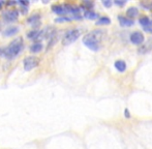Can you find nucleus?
<instances>
[{
    "label": "nucleus",
    "instance_id": "f257e3e1",
    "mask_svg": "<svg viewBox=\"0 0 152 149\" xmlns=\"http://www.w3.org/2000/svg\"><path fill=\"white\" fill-rule=\"evenodd\" d=\"M24 48V39H23L22 37H18L14 40H12L5 48H3L2 56L7 60H14L23 52Z\"/></svg>",
    "mask_w": 152,
    "mask_h": 149
},
{
    "label": "nucleus",
    "instance_id": "f03ea898",
    "mask_svg": "<svg viewBox=\"0 0 152 149\" xmlns=\"http://www.w3.org/2000/svg\"><path fill=\"white\" fill-rule=\"evenodd\" d=\"M104 30H100V29H96L91 32L87 33L84 37H83V44L87 47L88 49H90L91 51H96L99 50L100 47V42L104 37Z\"/></svg>",
    "mask_w": 152,
    "mask_h": 149
},
{
    "label": "nucleus",
    "instance_id": "7ed1b4c3",
    "mask_svg": "<svg viewBox=\"0 0 152 149\" xmlns=\"http://www.w3.org/2000/svg\"><path fill=\"white\" fill-rule=\"evenodd\" d=\"M80 35H81L80 29H77V28L69 29V30L66 31L63 38H62V45L63 46H68V45L74 44L80 37Z\"/></svg>",
    "mask_w": 152,
    "mask_h": 149
},
{
    "label": "nucleus",
    "instance_id": "20e7f679",
    "mask_svg": "<svg viewBox=\"0 0 152 149\" xmlns=\"http://www.w3.org/2000/svg\"><path fill=\"white\" fill-rule=\"evenodd\" d=\"M19 16H20V12L16 8H12V9H5L2 12L1 18L2 20L5 23H15L18 21Z\"/></svg>",
    "mask_w": 152,
    "mask_h": 149
},
{
    "label": "nucleus",
    "instance_id": "39448f33",
    "mask_svg": "<svg viewBox=\"0 0 152 149\" xmlns=\"http://www.w3.org/2000/svg\"><path fill=\"white\" fill-rule=\"evenodd\" d=\"M42 14L40 12H32L29 17H27L26 23L29 26L32 27V29H39L40 25H42Z\"/></svg>",
    "mask_w": 152,
    "mask_h": 149
},
{
    "label": "nucleus",
    "instance_id": "423d86ee",
    "mask_svg": "<svg viewBox=\"0 0 152 149\" xmlns=\"http://www.w3.org/2000/svg\"><path fill=\"white\" fill-rule=\"evenodd\" d=\"M39 58H37L36 56H27L23 60V67L26 72H30L36 69L39 65Z\"/></svg>",
    "mask_w": 152,
    "mask_h": 149
},
{
    "label": "nucleus",
    "instance_id": "0eeeda50",
    "mask_svg": "<svg viewBox=\"0 0 152 149\" xmlns=\"http://www.w3.org/2000/svg\"><path fill=\"white\" fill-rule=\"evenodd\" d=\"M130 42H132L134 45H142L144 44L145 37L143 35V33H141L140 31H134L130 34Z\"/></svg>",
    "mask_w": 152,
    "mask_h": 149
},
{
    "label": "nucleus",
    "instance_id": "6e6552de",
    "mask_svg": "<svg viewBox=\"0 0 152 149\" xmlns=\"http://www.w3.org/2000/svg\"><path fill=\"white\" fill-rule=\"evenodd\" d=\"M19 31H20V28H19V26H17V25H12V26L6 27L2 33H3V37H14V35H16L17 33L19 32Z\"/></svg>",
    "mask_w": 152,
    "mask_h": 149
},
{
    "label": "nucleus",
    "instance_id": "1a4fd4ad",
    "mask_svg": "<svg viewBox=\"0 0 152 149\" xmlns=\"http://www.w3.org/2000/svg\"><path fill=\"white\" fill-rule=\"evenodd\" d=\"M51 9H52V12H54V14L58 15V16H60V17L65 16V15L67 14V12H66L63 4H53V5L51 6Z\"/></svg>",
    "mask_w": 152,
    "mask_h": 149
},
{
    "label": "nucleus",
    "instance_id": "9d476101",
    "mask_svg": "<svg viewBox=\"0 0 152 149\" xmlns=\"http://www.w3.org/2000/svg\"><path fill=\"white\" fill-rule=\"evenodd\" d=\"M44 50V44L42 42H32L29 47V51L33 54H37V53H40Z\"/></svg>",
    "mask_w": 152,
    "mask_h": 149
},
{
    "label": "nucleus",
    "instance_id": "9b49d317",
    "mask_svg": "<svg viewBox=\"0 0 152 149\" xmlns=\"http://www.w3.org/2000/svg\"><path fill=\"white\" fill-rule=\"evenodd\" d=\"M118 21L121 26H123V27H130L134 24V20L127 18V17H123V16H118Z\"/></svg>",
    "mask_w": 152,
    "mask_h": 149
},
{
    "label": "nucleus",
    "instance_id": "f8f14e48",
    "mask_svg": "<svg viewBox=\"0 0 152 149\" xmlns=\"http://www.w3.org/2000/svg\"><path fill=\"white\" fill-rule=\"evenodd\" d=\"M126 15H127L128 18L132 20V18L139 16V9L137 7H134V6H132V7H129L127 10H126Z\"/></svg>",
    "mask_w": 152,
    "mask_h": 149
},
{
    "label": "nucleus",
    "instance_id": "ddd939ff",
    "mask_svg": "<svg viewBox=\"0 0 152 149\" xmlns=\"http://www.w3.org/2000/svg\"><path fill=\"white\" fill-rule=\"evenodd\" d=\"M115 69L118 72H120V73H123L126 69V63L123 60H117L115 62Z\"/></svg>",
    "mask_w": 152,
    "mask_h": 149
},
{
    "label": "nucleus",
    "instance_id": "4468645a",
    "mask_svg": "<svg viewBox=\"0 0 152 149\" xmlns=\"http://www.w3.org/2000/svg\"><path fill=\"white\" fill-rule=\"evenodd\" d=\"M111 23V20L110 18L108 17H100L97 21H96V25L98 26H102V25H109Z\"/></svg>",
    "mask_w": 152,
    "mask_h": 149
},
{
    "label": "nucleus",
    "instance_id": "2eb2a0df",
    "mask_svg": "<svg viewBox=\"0 0 152 149\" xmlns=\"http://www.w3.org/2000/svg\"><path fill=\"white\" fill-rule=\"evenodd\" d=\"M84 17L88 20H94L98 17V15L96 12H94L93 10H85L84 12Z\"/></svg>",
    "mask_w": 152,
    "mask_h": 149
},
{
    "label": "nucleus",
    "instance_id": "dca6fc26",
    "mask_svg": "<svg viewBox=\"0 0 152 149\" xmlns=\"http://www.w3.org/2000/svg\"><path fill=\"white\" fill-rule=\"evenodd\" d=\"M139 22H140V24L142 25V27L144 28V27H146L149 25V23H150V19H149L148 17L144 16V17H142V18H140Z\"/></svg>",
    "mask_w": 152,
    "mask_h": 149
},
{
    "label": "nucleus",
    "instance_id": "f3484780",
    "mask_svg": "<svg viewBox=\"0 0 152 149\" xmlns=\"http://www.w3.org/2000/svg\"><path fill=\"white\" fill-rule=\"evenodd\" d=\"M69 21H72V17H67V16H62V17H58V18L55 19V22L56 23H62V22H69Z\"/></svg>",
    "mask_w": 152,
    "mask_h": 149
},
{
    "label": "nucleus",
    "instance_id": "a211bd4d",
    "mask_svg": "<svg viewBox=\"0 0 152 149\" xmlns=\"http://www.w3.org/2000/svg\"><path fill=\"white\" fill-rule=\"evenodd\" d=\"M93 5H94V3L92 1H83V3H82V6L84 7V9L85 10H91L90 8L93 7Z\"/></svg>",
    "mask_w": 152,
    "mask_h": 149
},
{
    "label": "nucleus",
    "instance_id": "6ab92c4d",
    "mask_svg": "<svg viewBox=\"0 0 152 149\" xmlns=\"http://www.w3.org/2000/svg\"><path fill=\"white\" fill-rule=\"evenodd\" d=\"M29 12V6H21V14L27 15Z\"/></svg>",
    "mask_w": 152,
    "mask_h": 149
},
{
    "label": "nucleus",
    "instance_id": "aec40b11",
    "mask_svg": "<svg viewBox=\"0 0 152 149\" xmlns=\"http://www.w3.org/2000/svg\"><path fill=\"white\" fill-rule=\"evenodd\" d=\"M102 4H104L106 7L110 8L111 6H112V1H110V0H102Z\"/></svg>",
    "mask_w": 152,
    "mask_h": 149
},
{
    "label": "nucleus",
    "instance_id": "412c9836",
    "mask_svg": "<svg viewBox=\"0 0 152 149\" xmlns=\"http://www.w3.org/2000/svg\"><path fill=\"white\" fill-rule=\"evenodd\" d=\"M144 30L147 31V32H149V33H152V21H150V23H149L148 26L144 27Z\"/></svg>",
    "mask_w": 152,
    "mask_h": 149
},
{
    "label": "nucleus",
    "instance_id": "4be33fe9",
    "mask_svg": "<svg viewBox=\"0 0 152 149\" xmlns=\"http://www.w3.org/2000/svg\"><path fill=\"white\" fill-rule=\"evenodd\" d=\"M125 3H126L125 0H123V1H121V0H116V1H115V4H117V5H119V6H123Z\"/></svg>",
    "mask_w": 152,
    "mask_h": 149
},
{
    "label": "nucleus",
    "instance_id": "5701e85b",
    "mask_svg": "<svg viewBox=\"0 0 152 149\" xmlns=\"http://www.w3.org/2000/svg\"><path fill=\"white\" fill-rule=\"evenodd\" d=\"M4 4H5V5H7V6H10V5H16V4H18V2H16V1H6V2H4Z\"/></svg>",
    "mask_w": 152,
    "mask_h": 149
},
{
    "label": "nucleus",
    "instance_id": "b1692460",
    "mask_svg": "<svg viewBox=\"0 0 152 149\" xmlns=\"http://www.w3.org/2000/svg\"><path fill=\"white\" fill-rule=\"evenodd\" d=\"M18 4H20L21 6H29V2L28 1H19Z\"/></svg>",
    "mask_w": 152,
    "mask_h": 149
},
{
    "label": "nucleus",
    "instance_id": "393cba45",
    "mask_svg": "<svg viewBox=\"0 0 152 149\" xmlns=\"http://www.w3.org/2000/svg\"><path fill=\"white\" fill-rule=\"evenodd\" d=\"M124 116H125V118H130V113L128 111V109L124 110Z\"/></svg>",
    "mask_w": 152,
    "mask_h": 149
},
{
    "label": "nucleus",
    "instance_id": "a878e982",
    "mask_svg": "<svg viewBox=\"0 0 152 149\" xmlns=\"http://www.w3.org/2000/svg\"><path fill=\"white\" fill-rule=\"evenodd\" d=\"M3 4H4V2L3 1H0V10L3 8Z\"/></svg>",
    "mask_w": 152,
    "mask_h": 149
},
{
    "label": "nucleus",
    "instance_id": "bb28decb",
    "mask_svg": "<svg viewBox=\"0 0 152 149\" xmlns=\"http://www.w3.org/2000/svg\"><path fill=\"white\" fill-rule=\"evenodd\" d=\"M2 51H3V48H0V56H2Z\"/></svg>",
    "mask_w": 152,
    "mask_h": 149
}]
</instances>
